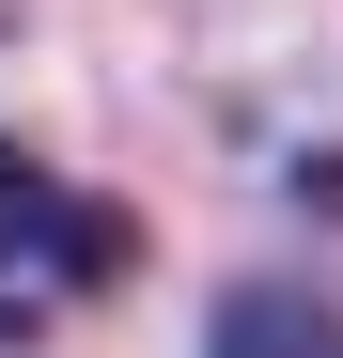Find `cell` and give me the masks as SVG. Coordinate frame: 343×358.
<instances>
[{
    "mask_svg": "<svg viewBox=\"0 0 343 358\" xmlns=\"http://www.w3.org/2000/svg\"><path fill=\"white\" fill-rule=\"evenodd\" d=\"M125 265H141V218L125 203H94L31 141H0V343H47L63 312H94Z\"/></svg>",
    "mask_w": 343,
    "mask_h": 358,
    "instance_id": "1",
    "label": "cell"
},
{
    "mask_svg": "<svg viewBox=\"0 0 343 358\" xmlns=\"http://www.w3.org/2000/svg\"><path fill=\"white\" fill-rule=\"evenodd\" d=\"M203 358H343V312H328V296H281V280H250V296H218Z\"/></svg>",
    "mask_w": 343,
    "mask_h": 358,
    "instance_id": "2",
    "label": "cell"
}]
</instances>
